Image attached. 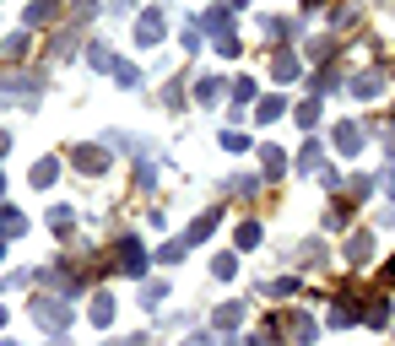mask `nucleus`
<instances>
[{
	"label": "nucleus",
	"mask_w": 395,
	"mask_h": 346,
	"mask_svg": "<svg viewBox=\"0 0 395 346\" xmlns=\"http://www.w3.org/2000/svg\"><path fill=\"white\" fill-rule=\"evenodd\" d=\"M33 319H38L43 330H65L71 325V308H65L60 298H38V303H33Z\"/></svg>",
	"instance_id": "f257e3e1"
},
{
	"label": "nucleus",
	"mask_w": 395,
	"mask_h": 346,
	"mask_svg": "<svg viewBox=\"0 0 395 346\" xmlns=\"http://www.w3.org/2000/svg\"><path fill=\"white\" fill-rule=\"evenodd\" d=\"M71 163L82 168L87 179H98V173H108V152H103V146H76V152H71Z\"/></svg>",
	"instance_id": "f03ea898"
},
{
	"label": "nucleus",
	"mask_w": 395,
	"mask_h": 346,
	"mask_svg": "<svg viewBox=\"0 0 395 346\" xmlns=\"http://www.w3.org/2000/svg\"><path fill=\"white\" fill-rule=\"evenodd\" d=\"M136 43H141V49H152V43H163V17H157V11H146V17L136 22Z\"/></svg>",
	"instance_id": "7ed1b4c3"
},
{
	"label": "nucleus",
	"mask_w": 395,
	"mask_h": 346,
	"mask_svg": "<svg viewBox=\"0 0 395 346\" xmlns=\"http://www.w3.org/2000/svg\"><path fill=\"white\" fill-rule=\"evenodd\" d=\"M120 271L146 276V260H141V244H136V238H120Z\"/></svg>",
	"instance_id": "20e7f679"
},
{
	"label": "nucleus",
	"mask_w": 395,
	"mask_h": 346,
	"mask_svg": "<svg viewBox=\"0 0 395 346\" xmlns=\"http://www.w3.org/2000/svg\"><path fill=\"white\" fill-rule=\"evenodd\" d=\"M379 92H385V76H379V71H363V76H352V98H368V103H374Z\"/></svg>",
	"instance_id": "39448f33"
},
{
	"label": "nucleus",
	"mask_w": 395,
	"mask_h": 346,
	"mask_svg": "<svg viewBox=\"0 0 395 346\" xmlns=\"http://www.w3.org/2000/svg\"><path fill=\"white\" fill-rule=\"evenodd\" d=\"M271 71H276V82H292V76H298V60L282 49V55H271Z\"/></svg>",
	"instance_id": "423d86ee"
},
{
	"label": "nucleus",
	"mask_w": 395,
	"mask_h": 346,
	"mask_svg": "<svg viewBox=\"0 0 395 346\" xmlns=\"http://www.w3.org/2000/svg\"><path fill=\"white\" fill-rule=\"evenodd\" d=\"M336 146H341V152H363V136H357V124H336Z\"/></svg>",
	"instance_id": "0eeeda50"
},
{
	"label": "nucleus",
	"mask_w": 395,
	"mask_h": 346,
	"mask_svg": "<svg viewBox=\"0 0 395 346\" xmlns=\"http://www.w3.org/2000/svg\"><path fill=\"white\" fill-rule=\"evenodd\" d=\"M368 254H374V238H368V233H357L352 244H347V260H352V265H363Z\"/></svg>",
	"instance_id": "6e6552de"
},
{
	"label": "nucleus",
	"mask_w": 395,
	"mask_h": 346,
	"mask_svg": "<svg viewBox=\"0 0 395 346\" xmlns=\"http://www.w3.org/2000/svg\"><path fill=\"white\" fill-rule=\"evenodd\" d=\"M260 163H266V179H276V173L287 168V157H282L276 146H260Z\"/></svg>",
	"instance_id": "1a4fd4ad"
},
{
	"label": "nucleus",
	"mask_w": 395,
	"mask_h": 346,
	"mask_svg": "<svg viewBox=\"0 0 395 346\" xmlns=\"http://www.w3.org/2000/svg\"><path fill=\"white\" fill-rule=\"evenodd\" d=\"M55 173H60V163H55V157H43V163L33 168V184H38V189H49V184H55Z\"/></svg>",
	"instance_id": "9d476101"
},
{
	"label": "nucleus",
	"mask_w": 395,
	"mask_h": 346,
	"mask_svg": "<svg viewBox=\"0 0 395 346\" xmlns=\"http://www.w3.org/2000/svg\"><path fill=\"white\" fill-rule=\"evenodd\" d=\"M108 319H114V298H92V325H108Z\"/></svg>",
	"instance_id": "9b49d317"
},
{
	"label": "nucleus",
	"mask_w": 395,
	"mask_h": 346,
	"mask_svg": "<svg viewBox=\"0 0 395 346\" xmlns=\"http://www.w3.org/2000/svg\"><path fill=\"white\" fill-rule=\"evenodd\" d=\"M292 336H298V346L314 341V319H309V314H292Z\"/></svg>",
	"instance_id": "f8f14e48"
},
{
	"label": "nucleus",
	"mask_w": 395,
	"mask_h": 346,
	"mask_svg": "<svg viewBox=\"0 0 395 346\" xmlns=\"http://www.w3.org/2000/svg\"><path fill=\"white\" fill-rule=\"evenodd\" d=\"M49 227H55V233H71V206H55V211H49Z\"/></svg>",
	"instance_id": "ddd939ff"
},
{
	"label": "nucleus",
	"mask_w": 395,
	"mask_h": 346,
	"mask_svg": "<svg viewBox=\"0 0 395 346\" xmlns=\"http://www.w3.org/2000/svg\"><path fill=\"white\" fill-rule=\"evenodd\" d=\"M195 98H201V103H217V98H222V82H217V76H206V82L195 87Z\"/></svg>",
	"instance_id": "4468645a"
},
{
	"label": "nucleus",
	"mask_w": 395,
	"mask_h": 346,
	"mask_svg": "<svg viewBox=\"0 0 395 346\" xmlns=\"http://www.w3.org/2000/svg\"><path fill=\"white\" fill-rule=\"evenodd\" d=\"M298 168H303V173H314V168H319V141H309L303 152H298Z\"/></svg>",
	"instance_id": "2eb2a0df"
},
{
	"label": "nucleus",
	"mask_w": 395,
	"mask_h": 346,
	"mask_svg": "<svg viewBox=\"0 0 395 346\" xmlns=\"http://www.w3.org/2000/svg\"><path fill=\"white\" fill-rule=\"evenodd\" d=\"M244 319V303H222L217 308V325H238Z\"/></svg>",
	"instance_id": "dca6fc26"
},
{
	"label": "nucleus",
	"mask_w": 395,
	"mask_h": 346,
	"mask_svg": "<svg viewBox=\"0 0 395 346\" xmlns=\"http://www.w3.org/2000/svg\"><path fill=\"white\" fill-rule=\"evenodd\" d=\"M55 17V0H38V6H27V22H49Z\"/></svg>",
	"instance_id": "f3484780"
},
{
	"label": "nucleus",
	"mask_w": 395,
	"mask_h": 346,
	"mask_svg": "<svg viewBox=\"0 0 395 346\" xmlns=\"http://www.w3.org/2000/svg\"><path fill=\"white\" fill-rule=\"evenodd\" d=\"M22 227H27V222H22V211H0V233H22Z\"/></svg>",
	"instance_id": "a211bd4d"
},
{
	"label": "nucleus",
	"mask_w": 395,
	"mask_h": 346,
	"mask_svg": "<svg viewBox=\"0 0 395 346\" xmlns=\"http://www.w3.org/2000/svg\"><path fill=\"white\" fill-rule=\"evenodd\" d=\"M254 244H260V227L244 222V227H238V249H254Z\"/></svg>",
	"instance_id": "6ab92c4d"
},
{
	"label": "nucleus",
	"mask_w": 395,
	"mask_h": 346,
	"mask_svg": "<svg viewBox=\"0 0 395 346\" xmlns=\"http://www.w3.org/2000/svg\"><path fill=\"white\" fill-rule=\"evenodd\" d=\"M185 238H173V244H163V265H179V254H185Z\"/></svg>",
	"instance_id": "aec40b11"
},
{
	"label": "nucleus",
	"mask_w": 395,
	"mask_h": 346,
	"mask_svg": "<svg viewBox=\"0 0 395 346\" xmlns=\"http://www.w3.org/2000/svg\"><path fill=\"white\" fill-rule=\"evenodd\" d=\"M282 108H287L282 98H266V103H260V120H282Z\"/></svg>",
	"instance_id": "412c9836"
},
{
	"label": "nucleus",
	"mask_w": 395,
	"mask_h": 346,
	"mask_svg": "<svg viewBox=\"0 0 395 346\" xmlns=\"http://www.w3.org/2000/svg\"><path fill=\"white\" fill-rule=\"evenodd\" d=\"M211 271H217V276H222V282H228V276H233V271H238V260H233V254H222V260H217V265H211Z\"/></svg>",
	"instance_id": "4be33fe9"
},
{
	"label": "nucleus",
	"mask_w": 395,
	"mask_h": 346,
	"mask_svg": "<svg viewBox=\"0 0 395 346\" xmlns=\"http://www.w3.org/2000/svg\"><path fill=\"white\" fill-rule=\"evenodd\" d=\"M185 346H211V336H206V330H201V336H189Z\"/></svg>",
	"instance_id": "5701e85b"
},
{
	"label": "nucleus",
	"mask_w": 395,
	"mask_h": 346,
	"mask_svg": "<svg viewBox=\"0 0 395 346\" xmlns=\"http://www.w3.org/2000/svg\"><path fill=\"white\" fill-rule=\"evenodd\" d=\"M222 6H233V11H238V6H250V0H222Z\"/></svg>",
	"instance_id": "b1692460"
},
{
	"label": "nucleus",
	"mask_w": 395,
	"mask_h": 346,
	"mask_svg": "<svg viewBox=\"0 0 395 346\" xmlns=\"http://www.w3.org/2000/svg\"><path fill=\"white\" fill-rule=\"evenodd\" d=\"M6 146H11V136H6V130H0V152H6Z\"/></svg>",
	"instance_id": "393cba45"
},
{
	"label": "nucleus",
	"mask_w": 395,
	"mask_h": 346,
	"mask_svg": "<svg viewBox=\"0 0 395 346\" xmlns=\"http://www.w3.org/2000/svg\"><path fill=\"white\" fill-rule=\"evenodd\" d=\"M0 319H6V308H0Z\"/></svg>",
	"instance_id": "a878e982"
},
{
	"label": "nucleus",
	"mask_w": 395,
	"mask_h": 346,
	"mask_svg": "<svg viewBox=\"0 0 395 346\" xmlns=\"http://www.w3.org/2000/svg\"><path fill=\"white\" fill-rule=\"evenodd\" d=\"M6 346H17V341H6Z\"/></svg>",
	"instance_id": "bb28decb"
}]
</instances>
